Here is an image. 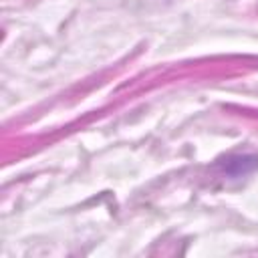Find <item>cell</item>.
Wrapping results in <instances>:
<instances>
[{"instance_id":"1","label":"cell","mask_w":258,"mask_h":258,"mask_svg":"<svg viewBox=\"0 0 258 258\" xmlns=\"http://www.w3.org/2000/svg\"><path fill=\"white\" fill-rule=\"evenodd\" d=\"M256 165H258V157L238 155V157H230V159L224 163V171L234 173V175H240V173H246V171L254 169Z\"/></svg>"}]
</instances>
